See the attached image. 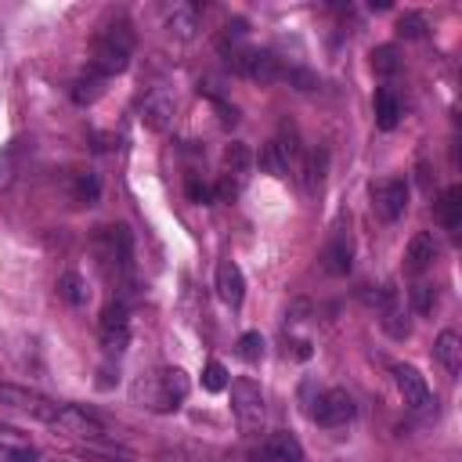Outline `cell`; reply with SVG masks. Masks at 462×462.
<instances>
[{
    "label": "cell",
    "instance_id": "6da1fadb",
    "mask_svg": "<svg viewBox=\"0 0 462 462\" xmlns=\"http://www.w3.org/2000/svg\"><path fill=\"white\" fill-rule=\"evenodd\" d=\"M90 256L105 282L112 285V296L130 300L134 289V235L126 224H101L90 231Z\"/></svg>",
    "mask_w": 462,
    "mask_h": 462
},
{
    "label": "cell",
    "instance_id": "7a4b0ae2",
    "mask_svg": "<svg viewBox=\"0 0 462 462\" xmlns=\"http://www.w3.org/2000/svg\"><path fill=\"white\" fill-rule=\"evenodd\" d=\"M188 390H191L188 372L166 365V368H155V372H144L141 379H134L130 397H134V404H141L155 415H170L188 401Z\"/></svg>",
    "mask_w": 462,
    "mask_h": 462
},
{
    "label": "cell",
    "instance_id": "3957f363",
    "mask_svg": "<svg viewBox=\"0 0 462 462\" xmlns=\"http://www.w3.org/2000/svg\"><path fill=\"white\" fill-rule=\"evenodd\" d=\"M134 29L130 22L116 18L108 25H101L94 32V43H90V69H97L101 76H116V72H126L130 69V58H134Z\"/></svg>",
    "mask_w": 462,
    "mask_h": 462
},
{
    "label": "cell",
    "instance_id": "277c9868",
    "mask_svg": "<svg viewBox=\"0 0 462 462\" xmlns=\"http://www.w3.org/2000/svg\"><path fill=\"white\" fill-rule=\"evenodd\" d=\"M227 390H231V415H235L238 430L242 433H256L263 426V419H267V401H263L260 383L242 375V379L227 383Z\"/></svg>",
    "mask_w": 462,
    "mask_h": 462
},
{
    "label": "cell",
    "instance_id": "5b68a950",
    "mask_svg": "<svg viewBox=\"0 0 462 462\" xmlns=\"http://www.w3.org/2000/svg\"><path fill=\"white\" fill-rule=\"evenodd\" d=\"M408 199H411L408 177H383V180L372 184V213H375L383 224L401 220L404 209H408Z\"/></svg>",
    "mask_w": 462,
    "mask_h": 462
},
{
    "label": "cell",
    "instance_id": "8992f818",
    "mask_svg": "<svg viewBox=\"0 0 462 462\" xmlns=\"http://www.w3.org/2000/svg\"><path fill=\"white\" fill-rule=\"evenodd\" d=\"M97 336H101V346L105 354H123L126 343H130V300H119L112 296L108 307L101 310V321H97Z\"/></svg>",
    "mask_w": 462,
    "mask_h": 462
},
{
    "label": "cell",
    "instance_id": "52a82bcc",
    "mask_svg": "<svg viewBox=\"0 0 462 462\" xmlns=\"http://www.w3.org/2000/svg\"><path fill=\"white\" fill-rule=\"evenodd\" d=\"M354 415H357V404H354V397H350L343 386L321 390V393L314 397V404H310V419H314L318 426H325V430L346 426Z\"/></svg>",
    "mask_w": 462,
    "mask_h": 462
},
{
    "label": "cell",
    "instance_id": "ba28073f",
    "mask_svg": "<svg viewBox=\"0 0 462 462\" xmlns=\"http://www.w3.org/2000/svg\"><path fill=\"white\" fill-rule=\"evenodd\" d=\"M249 462H303V444L289 430H274L249 448Z\"/></svg>",
    "mask_w": 462,
    "mask_h": 462
},
{
    "label": "cell",
    "instance_id": "9c48e42d",
    "mask_svg": "<svg viewBox=\"0 0 462 462\" xmlns=\"http://www.w3.org/2000/svg\"><path fill=\"white\" fill-rule=\"evenodd\" d=\"M51 426L61 430V433H69V437H79V440H101V437L108 433L105 422H101L94 411L79 408V404H61V408H58V419H54Z\"/></svg>",
    "mask_w": 462,
    "mask_h": 462
},
{
    "label": "cell",
    "instance_id": "30bf717a",
    "mask_svg": "<svg viewBox=\"0 0 462 462\" xmlns=\"http://www.w3.org/2000/svg\"><path fill=\"white\" fill-rule=\"evenodd\" d=\"M379 325H383V332L390 339H408L411 336L408 310H404V303H401V296H397V289L390 282L379 289Z\"/></svg>",
    "mask_w": 462,
    "mask_h": 462
},
{
    "label": "cell",
    "instance_id": "8fae6325",
    "mask_svg": "<svg viewBox=\"0 0 462 462\" xmlns=\"http://www.w3.org/2000/svg\"><path fill=\"white\" fill-rule=\"evenodd\" d=\"M173 119H177V105H173V97L166 90H152L141 101V123L152 134H170L173 130Z\"/></svg>",
    "mask_w": 462,
    "mask_h": 462
},
{
    "label": "cell",
    "instance_id": "7c38bea8",
    "mask_svg": "<svg viewBox=\"0 0 462 462\" xmlns=\"http://www.w3.org/2000/svg\"><path fill=\"white\" fill-rule=\"evenodd\" d=\"M296 170H300V188H303V195H307V199L321 195L325 177H328V148L318 144V148L303 152L300 162H296Z\"/></svg>",
    "mask_w": 462,
    "mask_h": 462
},
{
    "label": "cell",
    "instance_id": "4fadbf2b",
    "mask_svg": "<svg viewBox=\"0 0 462 462\" xmlns=\"http://www.w3.org/2000/svg\"><path fill=\"white\" fill-rule=\"evenodd\" d=\"M213 289H217V296L231 310H238L242 300H245V274H242V267L235 260H220L217 271H213Z\"/></svg>",
    "mask_w": 462,
    "mask_h": 462
},
{
    "label": "cell",
    "instance_id": "5bb4252c",
    "mask_svg": "<svg viewBox=\"0 0 462 462\" xmlns=\"http://www.w3.org/2000/svg\"><path fill=\"white\" fill-rule=\"evenodd\" d=\"M393 383H397V390H401V397H404V404H408L411 411H422V408L433 404V393H430L426 379L419 375V368L397 365V368H393Z\"/></svg>",
    "mask_w": 462,
    "mask_h": 462
},
{
    "label": "cell",
    "instance_id": "9a60e30c",
    "mask_svg": "<svg viewBox=\"0 0 462 462\" xmlns=\"http://www.w3.org/2000/svg\"><path fill=\"white\" fill-rule=\"evenodd\" d=\"M437 238L430 235V231H415L411 238H408V245H404V271L408 274H422V271H430L433 267V260H437Z\"/></svg>",
    "mask_w": 462,
    "mask_h": 462
},
{
    "label": "cell",
    "instance_id": "2e32d148",
    "mask_svg": "<svg viewBox=\"0 0 462 462\" xmlns=\"http://www.w3.org/2000/svg\"><path fill=\"white\" fill-rule=\"evenodd\" d=\"M202 25V7L199 4H173L166 11V29L177 36V40H191Z\"/></svg>",
    "mask_w": 462,
    "mask_h": 462
},
{
    "label": "cell",
    "instance_id": "e0dca14e",
    "mask_svg": "<svg viewBox=\"0 0 462 462\" xmlns=\"http://www.w3.org/2000/svg\"><path fill=\"white\" fill-rule=\"evenodd\" d=\"M433 357L440 361V368H444L448 375H458V368H462V339H458L455 328H444V332L437 336Z\"/></svg>",
    "mask_w": 462,
    "mask_h": 462
},
{
    "label": "cell",
    "instance_id": "ac0fdd59",
    "mask_svg": "<svg viewBox=\"0 0 462 462\" xmlns=\"http://www.w3.org/2000/svg\"><path fill=\"white\" fill-rule=\"evenodd\" d=\"M105 83H108V76H101L97 69L87 65V72H79V76L72 79V90H69V94H72L76 105H94V101L105 94Z\"/></svg>",
    "mask_w": 462,
    "mask_h": 462
},
{
    "label": "cell",
    "instance_id": "d6986e66",
    "mask_svg": "<svg viewBox=\"0 0 462 462\" xmlns=\"http://www.w3.org/2000/svg\"><path fill=\"white\" fill-rule=\"evenodd\" d=\"M372 105H375V126L379 130H393L401 123V97L393 87H379Z\"/></svg>",
    "mask_w": 462,
    "mask_h": 462
},
{
    "label": "cell",
    "instance_id": "ffe728a7",
    "mask_svg": "<svg viewBox=\"0 0 462 462\" xmlns=\"http://www.w3.org/2000/svg\"><path fill=\"white\" fill-rule=\"evenodd\" d=\"M249 170H253V148H249L245 141H231V144L224 148V173L245 184Z\"/></svg>",
    "mask_w": 462,
    "mask_h": 462
},
{
    "label": "cell",
    "instance_id": "44dd1931",
    "mask_svg": "<svg viewBox=\"0 0 462 462\" xmlns=\"http://www.w3.org/2000/svg\"><path fill=\"white\" fill-rule=\"evenodd\" d=\"M437 220H440V227L451 231V235L462 227V188H458V184H451V188L440 195V202H437Z\"/></svg>",
    "mask_w": 462,
    "mask_h": 462
},
{
    "label": "cell",
    "instance_id": "7402d4cb",
    "mask_svg": "<svg viewBox=\"0 0 462 462\" xmlns=\"http://www.w3.org/2000/svg\"><path fill=\"white\" fill-rule=\"evenodd\" d=\"M350 238L346 235H336L328 245H325V253H321V263H325V271L328 274H346L350 271Z\"/></svg>",
    "mask_w": 462,
    "mask_h": 462
},
{
    "label": "cell",
    "instance_id": "603a6c76",
    "mask_svg": "<svg viewBox=\"0 0 462 462\" xmlns=\"http://www.w3.org/2000/svg\"><path fill=\"white\" fill-rule=\"evenodd\" d=\"M58 296L69 303V307H83L90 300V289H87V278L79 271H65L58 278Z\"/></svg>",
    "mask_w": 462,
    "mask_h": 462
},
{
    "label": "cell",
    "instance_id": "cb8c5ba5",
    "mask_svg": "<svg viewBox=\"0 0 462 462\" xmlns=\"http://www.w3.org/2000/svg\"><path fill=\"white\" fill-rule=\"evenodd\" d=\"M101 199V180H97V173H76L72 177V202L76 206H94Z\"/></svg>",
    "mask_w": 462,
    "mask_h": 462
},
{
    "label": "cell",
    "instance_id": "d4e9b609",
    "mask_svg": "<svg viewBox=\"0 0 462 462\" xmlns=\"http://www.w3.org/2000/svg\"><path fill=\"white\" fill-rule=\"evenodd\" d=\"M408 300H411V310H415V314H433V310H437V285L415 282V285L408 289Z\"/></svg>",
    "mask_w": 462,
    "mask_h": 462
},
{
    "label": "cell",
    "instance_id": "484cf974",
    "mask_svg": "<svg viewBox=\"0 0 462 462\" xmlns=\"http://www.w3.org/2000/svg\"><path fill=\"white\" fill-rule=\"evenodd\" d=\"M426 29H430V22H426L422 11H404L397 18V36H404V40H422Z\"/></svg>",
    "mask_w": 462,
    "mask_h": 462
},
{
    "label": "cell",
    "instance_id": "4316f807",
    "mask_svg": "<svg viewBox=\"0 0 462 462\" xmlns=\"http://www.w3.org/2000/svg\"><path fill=\"white\" fill-rule=\"evenodd\" d=\"M0 462H40V451L25 440H0Z\"/></svg>",
    "mask_w": 462,
    "mask_h": 462
},
{
    "label": "cell",
    "instance_id": "83f0119b",
    "mask_svg": "<svg viewBox=\"0 0 462 462\" xmlns=\"http://www.w3.org/2000/svg\"><path fill=\"white\" fill-rule=\"evenodd\" d=\"M263 336L260 332H242L238 336V357L245 361V365H260L263 361Z\"/></svg>",
    "mask_w": 462,
    "mask_h": 462
},
{
    "label": "cell",
    "instance_id": "f1b7e54d",
    "mask_svg": "<svg viewBox=\"0 0 462 462\" xmlns=\"http://www.w3.org/2000/svg\"><path fill=\"white\" fill-rule=\"evenodd\" d=\"M372 69H375L379 76H393V72L401 69L397 47H393V43H383V47H375V51H372Z\"/></svg>",
    "mask_w": 462,
    "mask_h": 462
},
{
    "label": "cell",
    "instance_id": "f546056e",
    "mask_svg": "<svg viewBox=\"0 0 462 462\" xmlns=\"http://www.w3.org/2000/svg\"><path fill=\"white\" fill-rule=\"evenodd\" d=\"M14 173H18V141H11V144L0 148V191L11 188Z\"/></svg>",
    "mask_w": 462,
    "mask_h": 462
},
{
    "label": "cell",
    "instance_id": "4dcf8cb0",
    "mask_svg": "<svg viewBox=\"0 0 462 462\" xmlns=\"http://www.w3.org/2000/svg\"><path fill=\"white\" fill-rule=\"evenodd\" d=\"M227 383H231V375H227V368H224L220 361H209V365L202 368V386H206L209 393L227 390Z\"/></svg>",
    "mask_w": 462,
    "mask_h": 462
},
{
    "label": "cell",
    "instance_id": "1f68e13d",
    "mask_svg": "<svg viewBox=\"0 0 462 462\" xmlns=\"http://www.w3.org/2000/svg\"><path fill=\"white\" fill-rule=\"evenodd\" d=\"M282 79H289L296 90H318V87H321V76H314L310 69H296V65H292V69H285V76H282Z\"/></svg>",
    "mask_w": 462,
    "mask_h": 462
},
{
    "label": "cell",
    "instance_id": "d6a6232c",
    "mask_svg": "<svg viewBox=\"0 0 462 462\" xmlns=\"http://www.w3.org/2000/svg\"><path fill=\"white\" fill-rule=\"evenodd\" d=\"M238 195H242V180H235V177H227V173H224V177L217 180V188H213V199H217V202H235Z\"/></svg>",
    "mask_w": 462,
    "mask_h": 462
},
{
    "label": "cell",
    "instance_id": "836d02e7",
    "mask_svg": "<svg viewBox=\"0 0 462 462\" xmlns=\"http://www.w3.org/2000/svg\"><path fill=\"white\" fill-rule=\"evenodd\" d=\"M188 199L199 202V206H206V202H213V188H206V184L191 173V177H188Z\"/></svg>",
    "mask_w": 462,
    "mask_h": 462
}]
</instances>
